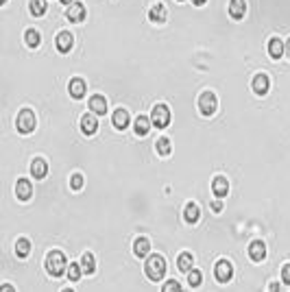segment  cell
Listing matches in <instances>:
<instances>
[{"mask_svg": "<svg viewBox=\"0 0 290 292\" xmlns=\"http://www.w3.org/2000/svg\"><path fill=\"white\" fill-rule=\"evenodd\" d=\"M61 2H64V4H72V0H61Z\"/></svg>", "mask_w": 290, "mask_h": 292, "instance_id": "cell-40", "label": "cell"}, {"mask_svg": "<svg viewBox=\"0 0 290 292\" xmlns=\"http://www.w3.org/2000/svg\"><path fill=\"white\" fill-rule=\"evenodd\" d=\"M218 107V100H216V94L214 92H203L201 96H198V109H201L203 116H212L216 112Z\"/></svg>", "mask_w": 290, "mask_h": 292, "instance_id": "cell-4", "label": "cell"}, {"mask_svg": "<svg viewBox=\"0 0 290 292\" xmlns=\"http://www.w3.org/2000/svg\"><path fill=\"white\" fill-rule=\"evenodd\" d=\"M198 216H201V209H198V205H196V203H188L186 209H183V218H186V223L194 225L196 220H198Z\"/></svg>", "mask_w": 290, "mask_h": 292, "instance_id": "cell-19", "label": "cell"}, {"mask_svg": "<svg viewBox=\"0 0 290 292\" xmlns=\"http://www.w3.org/2000/svg\"><path fill=\"white\" fill-rule=\"evenodd\" d=\"M282 281H284L286 286H290V264H286V266L282 268Z\"/></svg>", "mask_w": 290, "mask_h": 292, "instance_id": "cell-34", "label": "cell"}, {"mask_svg": "<svg viewBox=\"0 0 290 292\" xmlns=\"http://www.w3.org/2000/svg\"><path fill=\"white\" fill-rule=\"evenodd\" d=\"M65 16H68L70 22H81L85 18V7L81 2H72L68 7V11H65Z\"/></svg>", "mask_w": 290, "mask_h": 292, "instance_id": "cell-10", "label": "cell"}, {"mask_svg": "<svg viewBox=\"0 0 290 292\" xmlns=\"http://www.w3.org/2000/svg\"><path fill=\"white\" fill-rule=\"evenodd\" d=\"M151 122L155 124L157 129L168 127V122H170V109H168L164 103L155 105V107H153V112H151Z\"/></svg>", "mask_w": 290, "mask_h": 292, "instance_id": "cell-3", "label": "cell"}, {"mask_svg": "<svg viewBox=\"0 0 290 292\" xmlns=\"http://www.w3.org/2000/svg\"><path fill=\"white\" fill-rule=\"evenodd\" d=\"M268 85H271V81H268V77L264 72L253 77V92H256V94H266L268 92Z\"/></svg>", "mask_w": 290, "mask_h": 292, "instance_id": "cell-16", "label": "cell"}, {"mask_svg": "<svg viewBox=\"0 0 290 292\" xmlns=\"http://www.w3.org/2000/svg\"><path fill=\"white\" fill-rule=\"evenodd\" d=\"M144 273L149 275V279H151V281H160V279H164V275H166V260L161 258V255H151V258L146 260Z\"/></svg>", "mask_w": 290, "mask_h": 292, "instance_id": "cell-2", "label": "cell"}, {"mask_svg": "<svg viewBox=\"0 0 290 292\" xmlns=\"http://www.w3.org/2000/svg\"><path fill=\"white\" fill-rule=\"evenodd\" d=\"M271 292H279V284H271V288H268Z\"/></svg>", "mask_w": 290, "mask_h": 292, "instance_id": "cell-37", "label": "cell"}, {"mask_svg": "<svg viewBox=\"0 0 290 292\" xmlns=\"http://www.w3.org/2000/svg\"><path fill=\"white\" fill-rule=\"evenodd\" d=\"M229 13L236 20L244 18V13H247V2H244V0H229Z\"/></svg>", "mask_w": 290, "mask_h": 292, "instance_id": "cell-15", "label": "cell"}, {"mask_svg": "<svg viewBox=\"0 0 290 292\" xmlns=\"http://www.w3.org/2000/svg\"><path fill=\"white\" fill-rule=\"evenodd\" d=\"M166 7L164 4H153L151 7V11H149V18H151V22H157V24H161V22H166Z\"/></svg>", "mask_w": 290, "mask_h": 292, "instance_id": "cell-18", "label": "cell"}, {"mask_svg": "<svg viewBox=\"0 0 290 292\" xmlns=\"http://www.w3.org/2000/svg\"><path fill=\"white\" fill-rule=\"evenodd\" d=\"M201 281H203L201 270H190V275H188V284H190L192 288H198V286H201Z\"/></svg>", "mask_w": 290, "mask_h": 292, "instance_id": "cell-31", "label": "cell"}, {"mask_svg": "<svg viewBox=\"0 0 290 292\" xmlns=\"http://www.w3.org/2000/svg\"><path fill=\"white\" fill-rule=\"evenodd\" d=\"M192 2H194V4H203V2H205V0H192Z\"/></svg>", "mask_w": 290, "mask_h": 292, "instance_id": "cell-39", "label": "cell"}, {"mask_svg": "<svg viewBox=\"0 0 290 292\" xmlns=\"http://www.w3.org/2000/svg\"><path fill=\"white\" fill-rule=\"evenodd\" d=\"M24 39H27V44H29L31 48H37L39 46V39H42V37H39V33L35 31V29H29V31L24 33Z\"/></svg>", "mask_w": 290, "mask_h": 292, "instance_id": "cell-28", "label": "cell"}, {"mask_svg": "<svg viewBox=\"0 0 290 292\" xmlns=\"http://www.w3.org/2000/svg\"><path fill=\"white\" fill-rule=\"evenodd\" d=\"M286 55H288V57H290V39H288V42H286Z\"/></svg>", "mask_w": 290, "mask_h": 292, "instance_id": "cell-38", "label": "cell"}, {"mask_svg": "<svg viewBox=\"0 0 290 292\" xmlns=\"http://www.w3.org/2000/svg\"><path fill=\"white\" fill-rule=\"evenodd\" d=\"M133 127H135V133L137 135H146V133H149V127H151V120L146 118V116H137L135 122H133Z\"/></svg>", "mask_w": 290, "mask_h": 292, "instance_id": "cell-25", "label": "cell"}, {"mask_svg": "<svg viewBox=\"0 0 290 292\" xmlns=\"http://www.w3.org/2000/svg\"><path fill=\"white\" fill-rule=\"evenodd\" d=\"M81 268H83V273H88V275H92L96 270V260H94V255L92 253H83L81 255Z\"/></svg>", "mask_w": 290, "mask_h": 292, "instance_id": "cell-24", "label": "cell"}, {"mask_svg": "<svg viewBox=\"0 0 290 292\" xmlns=\"http://www.w3.org/2000/svg\"><path fill=\"white\" fill-rule=\"evenodd\" d=\"M65 275H68L72 281H79L81 275H83V268H81V264H70L68 266V273H65Z\"/></svg>", "mask_w": 290, "mask_h": 292, "instance_id": "cell-30", "label": "cell"}, {"mask_svg": "<svg viewBox=\"0 0 290 292\" xmlns=\"http://www.w3.org/2000/svg\"><path fill=\"white\" fill-rule=\"evenodd\" d=\"M81 129H83L85 135L96 133V129H98V120H96V114H85L83 118H81Z\"/></svg>", "mask_w": 290, "mask_h": 292, "instance_id": "cell-9", "label": "cell"}, {"mask_svg": "<svg viewBox=\"0 0 290 292\" xmlns=\"http://www.w3.org/2000/svg\"><path fill=\"white\" fill-rule=\"evenodd\" d=\"M70 185H72V190H81V188H83V175L74 173L72 179H70Z\"/></svg>", "mask_w": 290, "mask_h": 292, "instance_id": "cell-33", "label": "cell"}, {"mask_svg": "<svg viewBox=\"0 0 290 292\" xmlns=\"http://www.w3.org/2000/svg\"><path fill=\"white\" fill-rule=\"evenodd\" d=\"M46 270H48L53 277H61L68 273V262H65V255L61 251H50L46 255Z\"/></svg>", "mask_w": 290, "mask_h": 292, "instance_id": "cell-1", "label": "cell"}, {"mask_svg": "<svg viewBox=\"0 0 290 292\" xmlns=\"http://www.w3.org/2000/svg\"><path fill=\"white\" fill-rule=\"evenodd\" d=\"M0 292H15V290H13V286L4 284V286H2V288H0Z\"/></svg>", "mask_w": 290, "mask_h": 292, "instance_id": "cell-36", "label": "cell"}, {"mask_svg": "<svg viewBox=\"0 0 290 292\" xmlns=\"http://www.w3.org/2000/svg\"><path fill=\"white\" fill-rule=\"evenodd\" d=\"M72 44H74V37L70 35V31H61L57 35V48H59V53H68V50L72 48Z\"/></svg>", "mask_w": 290, "mask_h": 292, "instance_id": "cell-13", "label": "cell"}, {"mask_svg": "<svg viewBox=\"0 0 290 292\" xmlns=\"http://www.w3.org/2000/svg\"><path fill=\"white\" fill-rule=\"evenodd\" d=\"M31 251V242L27 238H20L18 242H15V253H18V258H27Z\"/></svg>", "mask_w": 290, "mask_h": 292, "instance_id": "cell-27", "label": "cell"}, {"mask_svg": "<svg viewBox=\"0 0 290 292\" xmlns=\"http://www.w3.org/2000/svg\"><path fill=\"white\" fill-rule=\"evenodd\" d=\"M155 148H157V153H160V155H170V140H168V138H160L155 142Z\"/></svg>", "mask_w": 290, "mask_h": 292, "instance_id": "cell-29", "label": "cell"}, {"mask_svg": "<svg viewBox=\"0 0 290 292\" xmlns=\"http://www.w3.org/2000/svg\"><path fill=\"white\" fill-rule=\"evenodd\" d=\"M2 2H7V0H2Z\"/></svg>", "mask_w": 290, "mask_h": 292, "instance_id": "cell-42", "label": "cell"}, {"mask_svg": "<svg viewBox=\"0 0 290 292\" xmlns=\"http://www.w3.org/2000/svg\"><path fill=\"white\" fill-rule=\"evenodd\" d=\"M212 190L218 199H223V196H227V192H229V181L225 177H216L212 181Z\"/></svg>", "mask_w": 290, "mask_h": 292, "instance_id": "cell-17", "label": "cell"}, {"mask_svg": "<svg viewBox=\"0 0 290 292\" xmlns=\"http://www.w3.org/2000/svg\"><path fill=\"white\" fill-rule=\"evenodd\" d=\"M212 209H214V211H221V209H223V203H221V199L212 201Z\"/></svg>", "mask_w": 290, "mask_h": 292, "instance_id": "cell-35", "label": "cell"}, {"mask_svg": "<svg viewBox=\"0 0 290 292\" xmlns=\"http://www.w3.org/2000/svg\"><path fill=\"white\" fill-rule=\"evenodd\" d=\"M31 175H33L35 179H44L46 175H48V164L39 157L33 159V162H31Z\"/></svg>", "mask_w": 290, "mask_h": 292, "instance_id": "cell-11", "label": "cell"}, {"mask_svg": "<svg viewBox=\"0 0 290 292\" xmlns=\"http://www.w3.org/2000/svg\"><path fill=\"white\" fill-rule=\"evenodd\" d=\"M70 94H72V98H83L85 96V81L83 79H72V81H70Z\"/></svg>", "mask_w": 290, "mask_h": 292, "instance_id": "cell-21", "label": "cell"}, {"mask_svg": "<svg viewBox=\"0 0 290 292\" xmlns=\"http://www.w3.org/2000/svg\"><path fill=\"white\" fill-rule=\"evenodd\" d=\"M161 292H183V290H181V284H179V281L170 279V281H166V286H164V290H161Z\"/></svg>", "mask_w": 290, "mask_h": 292, "instance_id": "cell-32", "label": "cell"}, {"mask_svg": "<svg viewBox=\"0 0 290 292\" xmlns=\"http://www.w3.org/2000/svg\"><path fill=\"white\" fill-rule=\"evenodd\" d=\"M29 7H31V13H33L35 18H39L46 13V0H31Z\"/></svg>", "mask_w": 290, "mask_h": 292, "instance_id": "cell-26", "label": "cell"}, {"mask_svg": "<svg viewBox=\"0 0 290 292\" xmlns=\"http://www.w3.org/2000/svg\"><path fill=\"white\" fill-rule=\"evenodd\" d=\"M15 194H18L20 201H29L31 194H33V185H31V181L18 179V183H15Z\"/></svg>", "mask_w": 290, "mask_h": 292, "instance_id": "cell-8", "label": "cell"}, {"mask_svg": "<svg viewBox=\"0 0 290 292\" xmlns=\"http://www.w3.org/2000/svg\"><path fill=\"white\" fill-rule=\"evenodd\" d=\"M127 124H129V112L127 109H116L114 112V127L116 129H127Z\"/></svg>", "mask_w": 290, "mask_h": 292, "instance_id": "cell-22", "label": "cell"}, {"mask_svg": "<svg viewBox=\"0 0 290 292\" xmlns=\"http://www.w3.org/2000/svg\"><path fill=\"white\" fill-rule=\"evenodd\" d=\"M35 129V114L31 109H22L18 114V131L20 133H31Z\"/></svg>", "mask_w": 290, "mask_h": 292, "instance_id": "cell-5", "label": "cell"}, {"mask_svg": "<svg viewBox=\"0 0 290 292\" xmlns=\"http://www.w3.org/2000/svg\"><path fill=\"white\" fill-rule=\"evenodd\" d=\"M90 109L96 116H105V112H107V100H105V96H100V94L92 96L90 98Z\"/></svg>", "mask_w": 290, "mask_h": 292, "instance_id": "cell-14", "label": "cell"}, {"mask_svg": "<svg viewBox=\"0 0 290 292\" xmlns=\"http://www.w3.org/2000/svg\"><path fill=\"white\" fill-rule=\"evenodd\" d=\"M149 251H151L149 238H137L135 242H133V253L137 255V258H146V255H149Z\"/></svg>", "mask_w": 290, "mask_h": 292, "instance_id": "cell-20", "label": "cell"}, {"mask_svg": "<svg viewBox=\"0 0 290 292\" xmlns=\"http://www.w3.org/2000/svg\"><path fill=\"white\" fill-rule=\"evenodd\" d=\"M249 258L253 262H264V258H266V246H264L262 240H253L249 244Z\"/></svg>", "mask_w": 290, "mask_h": 292, "instance_id": "cell-7", "label": "cell"}, {"mask_svg": "<svg viewBox=\"0 0 290 292\" xmlns=\"http://www.w3.org/2000/svg\"><path fill=\"white\" fill-rule=\"evenodd\" d=\"M61 292H74V290H70V288H68V290H61Z\"/></svg>", "mask_w": 290, "mask_h": 292, "instance_id": "cell-41", "label": "cell"}, {"mask_svg": "<svg viewBox=\"0 0 290 292\" xmlns=\"http://www.w3.org/2000/svg\"><path fill=\"white\" fill-rule=\"evenodd\" d=\"M214 275H216V279L221 281V284H227V281H231V277H233V266H231V262L221 260V262L216 264V268H214Z\"/></svg>", "mask_w": 290, "mask_h": 292, "instance_id": "cell-6", "label": "cell"}, {"mask_svg": "<svg viewBox=\"0 0 290 292\" xmlns=\"http://www.w3.org/2000/svg\"><path fill=\"white\" fill-rule=\"evenodd\" d=\"M284 53H286V44L279 37H271V42H268V55H271L273 59H279Z\"/></svg>", "mask_w": 290, "mask_h": 292, "instance_id": "cell-12", "label": "cell"}, {"mask_svg": "<svg viewBox=\"0 0 290 292\" xmlns=\"http://www.w3.org/2000/svg\"><path fill=\"white\" fill-rule=\"evenodd\" d=\"M192 264H194V255H192V253H181L179 260H177V266H179V270H183V273L194 270V268H192Z\"/></svg>", "mask_w": 290, "mask_h": 292, "instance_id": "cell-23", "label": "cell"}]
</instances>
